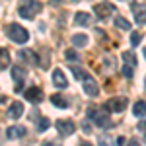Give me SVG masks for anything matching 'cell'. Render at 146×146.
<instances>
[{
	"label": "cell",
	"mask_w": 146,
	"mask_h": 146,
	"mask_svg": "<svg viewBox=\"0 0 146 146\" xmlns=\"http://www.w3.org/2000/svg\"><path fill=\"white\" fill-rule=\"evenodd\" d=\"M142 53H144V58H146V47H144V49H142Z\"/></svg>",
	"instance_id": "obj_27"
},
{
	"label": "cell",
	"mask_w": 146,
	"mask_h": 146,
	"mask_svg": "<svg viewBox=\"0 0 146 146\" xmlns=\"http://www.w3.org/2000/svg\"><path fill=\"white\" fill-rule=\"evenodd\" d=\"M90 20H92V16L90 14H86V12H78L76 16H74V22H76V25H90Z\"/></svg>",
	"instance_id": "obj_15"
},
{
	"label": "cell",
	"mask_w": 146,
	"mask_h": 146,
	"mask_svg": "<svg viewBox=\"0 0 146 146\" xmlns=\"http://www.w3.org/2000/svg\"><path fill=\"white\" fill-rule=\"evenodd\" d=\"M2 100H4V98H2V96H0V101H2Z\"/></svg>",
	"instance_id": "obj_28"
},
{
	"label": "cell",
	"mask_w": 146,
	"mask_h": 146,
	"mask_svg": "<svg viewBox=\"0 0 146 146\" xmlns=\"http://www.w3.org/2000/svg\"><path fill=\"white\" fill-rule=\"evenodd\" d=\"M41 10H43V6H41V2H37V0H20V6H18L20 16L25 18V20H33Z\"/></svg>",
	"instance_id": "obj_1"
},
{
	"label": "cell",
	"mask_w": 146,
	"mask_h": 146,
	"mask_svg": "<svg viewBox=\"0 0 146 146\" xmlns=\"http://www.w3.org/2000/svg\"><path fill=\"white\" fill-rule=\"evenodd\" d=\"M51 101H53V105H56V107H68V101L62 96H58V94L51 96Z\"/></svg>",
	"instance_id": "obj_18"
},
{
	"label": "cell",
	"mask_w": 146,
	"mask_h": 146,
	"mask_svg": "<svg viewBox=\"0 0 146 146\" xmlns=\"http://www.w3.org/2000/svg\"><path fill=\"white\" fill-rule=\"evenodd\" d=\"M53 84L56 88H66L68 82H66V76L62 74V70H55L53 72Z\"/></svg>",
	"instance_id": "obj_13"
},
{
	"label": "cell",
	"mask_w": 146,
	"mask_h": 146,
	"mask_svg": "<svg viewBox=\"0 0 146 146\" xmlns=\"http://www.w3.org/2000/svg\"><path fill=\"white\" fill-rule=\"evenodd\" d=\"M8 66H10V53H8V49L0 47V70H4Z\"/></svg>",
	"instance_id": "obj_14"
},
{
	"label": "cell",
	"mask_w": 146,
	"mask_h": 146,
	"mask_svg": "<svg viewBox=\"0 0 146 146\" xmlns=\"http://www.w3.org/2000/svg\"><path fill=\"white\" fill-rule=\"evenodd\" d=\"M82 129H84V133H86V135H88V133L92 131V129H90V125H88V123H84V125H82Z\"/></svg>",
	"instance_id": "obj_25"
},
{
	"label": "cell",
	"mask_w": 146,
	"mask_h": 146,
	"mask_svg": "<svg viewBox=\"0 0 146 146\" xmlns=\"http://www.w3.org/2000/svg\"><path fill=\"white\" fill-rule=\"evenodd\" d=\"M115 25H117L119 29H125V31L131 29V22H127L125 18H117V20H115Z\"/></svg>",
	"instance_id": "obj_20"
},
{
	"label": "cell",
	"mask_w": 146,
	"mask_h": 146,
	"mask_svg": "<svg viewBox=\"0 0 146 146\" xmlns=\"http://www.w3.org/2000/svg\"><path fill=\"white\" fill-rule=\"evenodd\" d=\"M72 45H76V47H86V45H88V35H86V33H76V35H72Z\"/></svg>",
	"instance_id": "obj_16"
},
{
	"label": "cell",
	"mask_w": 146,
	"mask_h": 146,
	"mask_svg": "<svg viewBox=\"0 0 146 146\" xmlns=\"http://www.w3.org/2000/svg\"><path fill=\"white\" fill-rule=\"evenodd\" d=\"M72 72H74V76L76 78H80V80H84V78H88V74L82 70V68H76V66H72Z\"/></svg>",
	"instance_id": "obj_22"
},
{
	"label": "cell",
	"mask_w": 146,
	"mask_h": 146,
	"mask_svg": "<svg viewBox=\"0 0 146 146\" xmlns=\"http://www.w3.org/2000/svg\"><path fill=\"white\" fill-rule=\"evenodd\" d=\"M66 58L68 60H78V53H76L74 49H68L66 51Z\"/></svg>",
	"instance_id": "obj_23"
},
{
	"label": "cell",
	"mask_w": 146,
	"mask_h": 146,
	"mask_svg": "<svg viewBox=\"0 0 146 146\" xmlns=\"http://www.w3.org/2000/svg\"><path fill=\"white\" fill-rule=\"evenodd\" d=\"M138 129H142V131H146V121H144V123H142V125H140Z\"/></svg>",
	"instance_id": "obj_26"
},
{
	"label": "cell",
	"mask_w": 146,
	"mask_h": 146,
	"mask_svg": "<svg viewBox=\"0 0 146 146\" xmlns=\"http://www.w3.org/2000/svg\"><path fill=\"white\" fill-rule=\"evenodd\" d=\"M56 129H58V135L60 136H70L72 135V133H74V129H76V127H74V123H72V121H56Z\"/></svg>",
	"instance_id": "obj_8"
},
{
	"label": "cell",
	"mask_w": 146,
	"mask_h": 146,
	"mask_svg": "<svg viewBox=\"0 0 146 146\" xmlns=\"http://www.w3.org/2000/svg\"><path fill=\"white\" fill-rule=\"evenodd\" d=\"M25 127H22V125H14V127H10L8 129V138H22V136H25Z\"/></svg>",
	"instance_id": "obj_11"
},
{
	"label": "cell",
	"mask_w": 146,
	"mask_h": 146,
	"mask_svg": "<svg viewBox=\"0 0 146 146\" xmlns=\"http://www.w3.org/2000/svg\"><path fill=\"white\" fill-rule=\"evenodd\" d=\"M23 115V103L22 101H14L10 105V109H8V117L10 119H20Z\"/></svg>",
	"instance_id": "obj_10"
},
{
	"label": "cell",
	"mask_w": 146,
	"mask_h": 146,
	"mask_svg": "<svg viewBox=\"0 0 146 146\" xmlns=\"http://www.w3.org/2000/svg\"><path fill=\"white\" fill-rule=\"evenodd\" d=\"M105 107L113 113H121L127 107V98H113V100H109L105 103Z\"/></svg>",
	"instance_id": "obj_7"
},
{
	"label": "cell",
	"mask_w": 146,
	"mask_h": 146,
	"mask_svg": "<svg viewBox=\"0 0 146 146\" xmlns=\"http://www.w3.org/2000/svg\"><path fill=\"white\" fill-rule=\"evenodd\" d=\"M144 82H146V80H144ZM144 86H146V84H144Z\"/></svg>",
	"instance_id": "obj_29"
},
{
	"label": "cell",
	"mask_w": 146,
	"mask_h": 146,
	"mask_svg": "<svg viewBox=\"0 0 146 146\" xmlns=\"http://www.w3.org/2000/svg\"><path fill=\"white\" fill-rule=\"evenodd\" d=\"M25 98H27V101H31V103H39V101L43 100V92L39 90V88H31V90L25 92Z\"/></svg>",
	"instance_id": "obj_12"
},
{
	"label": "cell",
	"mask_w": 146,
	"mask_h": 146,
	"mask_svg": "<svg viewBox=\"0 0 146 146\" xmlns=\"http://www.w3.org/2000/svg\"><path fill=\"white\" fill-rule=\"evenodd\" d=\"M84 92H86L88 96H92V98H96V96L100 94V86L88 76V78H84Z\"/></svg>",
	"instance_id": "obj_9"
},
{
	"label": "cell",
	"mask_w": 146,
	"mask_h": 146,
	"mask_svg": "<svg viewBox=\"0 0 146 146\" xmlns=\"http://www.w3.org/2000/svg\"><path fill=\"white\" fill-rule=\"evenodd\" d=\"M133 113L136 117H146V101H136L133 105Z\"/></svg>",
	"instance_id": "obj_17"
},
{
	"label": "cell",
	"mask_w": 146,
	"mask_h": 146,
	"mask_svg": "<svg viewBox=\"0 0 146 146\" xmlns=\"http://www.w3.org/2000/svg\"><path fill=\"white\" fill-rule=\"evenodd\" d=\"M25 68H22V66H14L12 68V78L16 80V92H22L23 90V82H25Z\"/></svg>",
	"instance_id": "obj_4"
},
{
	"label": "cell",
	"mask_w": 146,
	"mask_h": 146,
	"mask_svg": "<svg viewBox=\"0 0 146 146\" xmlns=\"http://www.w3.org/2000/svg\"><path fill=\"white\" fill-rule=\"evenodd\" d=\"M113 12H115V6L113 4H96L94 6V14L101 18V20H105V18H109Z\"/></svg>",
	"instance_id": "obj_6"
},
{
	"label": "cell",
	"mask_w": 146,
	"mask_h": 146,
	"mask_svg": "<svg viewBox=\"0 0 146 146\" xmlns=\"http://www.w3.org/2000/svg\"><path fill=\"white\" fill-rule=\"evenodd\" d=\"M133 37H131V43H133V45H138V43H140V41H142V33H140V31H133Z\"/></svg>",
	"instance_id": "obj_21"
},
{
	"label": "cell",
	"mask_w": 146,
	"mask_h": 146,
	"mask_svg": "<svg viewBox=\"0 0 146 146\" xmlns=\"http://www.w3.org/2000/svg\"><path fill=\"white\" fill-rule=\"evenodd\" d=\"M135 68H136V55L135 51H125L123 53V74L127 78H131L135 74Z\"/></svg>",
	"instance_id": "obj_3"
},
{
	"label": "cell",
	"mask_w": 146,
	"mask_h": 146,
	"mask_svg": "<svg viewBox=\"0 0 146 146\" xmlns=\"http://www.w3.org/2000/svg\"><path fill=\"white\" fill-rule=\"evenodd\" d=\"M136 22L138 23H142V25H146V10H142L138 16H136Z\"/></svg>",
	"instance_id": "obj_24"
},
{
	"label": "cell",
	"mask_w": 146,
	"mask_h": 146,
	"mask_svg": "<svg viewBox=\"0 0 146 146\" xmlns=\"http://www.w3.org/2000/svg\"><path fill=\"white\" fill-rule=\"evenodd\" d=\"M88 117H90L96 125H100V127H107V125H109V117H107V113H103V111L90 109V111H88Z\"/></svg>",
	"instance_id": "obj_5"
},
{
	"label": "cell",
	"mask_w": 146,
	"mask_h": 146,
	"mask_svg": "<svg viewBox=\"0 0 146 146\" xmlns=\"http://www.w3.org/2000/svg\"><path fill=\"white\" fill-rule=\"evenodd\" d=\"M6 33H8V37H10L12 41H16V43H20V45H23V43L29 41L27 29L22 27V25H18V23H10V25L6 27Z\"/></svg>",
	"instance_id": "obj_2"
},
{
	"label": "cell",
	"mask_w": 146,
	"mask_h": 146,
	"mask_svg": "<svg viewBox=\"0 0 146 146\" xmlns=\"http://www.w3.org/2000/svg\"><path fill=\"white\" fill-rule=\"evenodd\" d=\"M49 125H51V121H49L47 117H39V119H37V131H41V133H43V131L49 129Z\"/></svg>",
	"instance_id": "obj_19"
}]
</instances>
